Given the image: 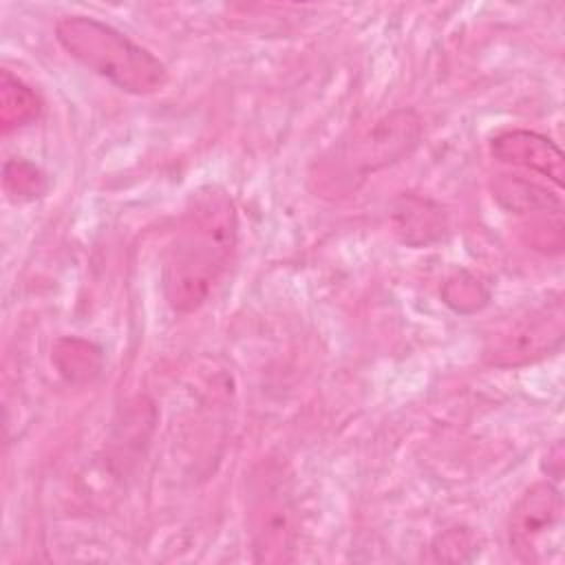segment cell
<instances>
[{
	"label": "cell",
	"mask_w": 565,
	"mask_h": 565,
	"mask_svg": "<svg viewBox=\"0 0 565 565\" xmlns=\"http://www.w3.org/2000/svg\"><path fill=\"white\" fill-rule=\"evenodd\" d=\"M238 243V212L227 190L203 185L188 196L166 252L161 287L179 313L196 311L230 267Z\"/></svg>",
	"instance_id": "obj_1"
},
{
	"label": "cell",
	"mask_w": 565,
	"mask_h": 565,
	"mask_svg": "<svg viewBox=\"0 0 565 565\" xmlns=\"http://www.w3.org/2000/svg\"><path fill=\"white\" fill-rule=\"evenodd\" d=\"M55 40L73 60L124 93L152 95L168 82V68L157 55L97 18H60Z\"/></svg>",
	"instance_id": "obj_2"
},
{
	"label": "cell",
	"mask_w": 565,
	"mask_h": 565,
	"mask_svg": "<svg viewBox=\"0 0 565 565\" xmlns=\"http://www.w3.org/2000/svg\"><path fill=\"white\" fill-rule=\"evenodd\" d=\"M247 525L258 563L291 561L296 547V503L282 466L263 463L249 483Z\"/></svg>",
	"instance_id": "obj_3"
},
{
	"label": "cell",
	"mask_w": 565,
	"mask_h": 565,
	"mask_svg": "<svg viewBox=\"0 0 565 565\" xmlns=\"http://www.w3.org/2000/svg\"><path fill=\"white\" fill-rule=\"evenodd\" d=\"M563 499L556 486L539 481L514 503L508 525L510 547L523 563H545L561 556Z\"/></svg>",
	"instance_id": "obj_4"
},
{
	"label": "cell",
	"mask_w": 565,
	"mask_h": 565,
	"mask_svg": "<svg viewBox=\"0 0 565 565\" xmlns=\"http://www.w3.org/2000/svg\"><path fill=\"white\" fill-rule=\"evenodd\" d=\"M563 340L561 298L543 302L488 335L483 358L494 366H521L556 351Z\"/></svg>",
	"instance_id": "obj_5"
},
{
	"label": "cell",
	"mask_w": 565,
	"mask_h": 565,
	"mask_svg": "<svg viewBox=\"0 0 565 565\" xmlns=\"http://www.w3.org/2000/svg\"><path fill=\"white\" fill-rule=\"evenodd\" d=\"M422 121L413 110H393L371 124L362 135L342 148L335 163L344 168L347 179H364L384 166L411 154L419 143Z\"/></svg>",
	"instance_id": "obj_6"
},
{
	"label": "cell",
	"mask_w": 565,
	"mask_h": 565,
	"mask_svg": "<svg viewBox=\"0 0 565 565\" xmlns=\"http://www.w3.org/2000/svg\"><path fill=\"white\" fill-rule=\"evenodd\" d=\"M490 152L494 159L503 163L519 166L547 177L558 188L563 183V152L552 139L539 132L523 128L503 130L490 139Z\"/></svg>",
	"instance_id": "obj_7"
},
{
	"label": "cell",
	"mask_w": 565,
	"mask_h": 565,
	"mask_svg": "<svg viewBox=\"0 0 565 565\" xmlns=\"http://www.w3.org/2000/svg\"><path fill=\"white\" fill-rule=\"evenodd\" d=\"M393 225L406 245H430L441 238L446 218L441 207L419 196H402L393 210Z\"/></svg>",
	"instance_id": "obj_8"
},
{
	"label": "cell",
	"mask_w": 565,
	"mask_h": 565,
	"mask_svg": "<svg viewBox=\"0 0 565 565\" xmlns=\"http://www.w3.org/2000/svg\"><path fill=\"white\" fill-rule=\"evenodd\" d=\"M492 196L508 210L519 214L561 212V199L545 188L516 174H499L492 181Z\"/></svg>",
	"instance_id": "obj_9"
},
{
	"label": "cell",
	"mask_w": 565,
	"mask_h": 565,
	"mask_svg": "<svg viewBox=\"0 0 565 565\" xmlns=\"http://www.w3.org/2000/svg\"><path fill=\"white\" fill-rule=\"evenodd\" d=\"M42 113V102L38 93L26 86L22 79L13 77L9 71H2L0 79V121L2 130L22 128L35 121Z\"/></svg>",
	"instance_id": "obj_10"
},
{
	"label": "cell",
	"mask_w": 565,
	"mask_h": 565,
	"mask_svg": "<svg viewBox=\"0 0 565 565\" xmlns=\"http://www.w3.org/2000/svg\"><path fill=\"white\" fill-rule=\"evenodd\" d=\"M2 185L11 201L24 203L42 196L49 190V179L26 159H9L2 168Z\"/></svg>",
	"instance_id": "obj_11"
},
{
	"label": "cell",
	"mask_w": 565,
	"mask_h": 565,
	"mask_svg": "<svg viewBox=\"0 0 565 565\" xmlns=\"http://www.w3.org/2000/svg\"><path fill=\"white\" fill-rule=\"evenodd\" d=\"M53 360L68 380H86L99 369V353L79 338H64L57 342Z\"/></svg>",
	"instance_id": "obj_12"
},
{
	"label": "cell",
	"mask_w": 565,
	"mask_h": 565,
	"mask_svg": "<svg viewBox=\"0 0 565 565\" xmlns=\"http://www.w3.org/2000/svg\"><path fill=\"white\" fill-rule=\"evenodd\" d=\"M444 298L457 311H475L486 302L488 294L477 278H472L468 274H457L455 278H450L446 282Z\"/></svg>",
	"instance_id": "obj_13"
},
{
	"label": "cell",
	"mask_w": 565,
	"mask_h": 565,
	"mask_svg": "<svg viewBox=\"0 0 565 565\" xmlns=\"http://www.w3.org/2000/svg\"><path fill=\"white\" fill-rule=\"evenodd\" d=\"M477 547V539L468 527H450L439 534L433 543V552L441 561H466V550L472 552Z\"/></svg>",
	"instance_id": "obj_14"
},
{
	"label": "cell",
	"mask_w": 565,
	"mask_h": 565,
	"mask_svg": "<svg viewBox=\"0 0 565 565\" xmlns=\"http://www.w3.org/2000/svg\"><path fill=\"white\" fill-rule=\"evenodd\" d=\"M547 459H552V463H554L550 477L558 479V477H561V466H563V459H561V444H554L552 452H547Z\"/></svg>",
	"instance_id": "obj_15"
}]
</instances>
